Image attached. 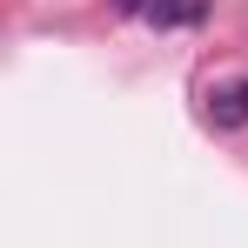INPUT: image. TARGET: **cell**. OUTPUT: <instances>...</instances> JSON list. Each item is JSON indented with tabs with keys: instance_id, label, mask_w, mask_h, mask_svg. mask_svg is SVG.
Here are the masks:
<instances>
[{
	"instance_id": "1",
	"label": "cell",
	"mask_w": 248,
	"mask_h": 248,
	"mask_svg": "<svg viewBox=\"0 0 248 248\" xmlns=\"http://www.w3.org/2000/svg\"><path fill=\"white\" fill-rule=\"evenodd\" d=\"M208 121L215 127H248V81H221L208 94Z\"/></svg>"
},
{
	"instance_id": "2",
	"label": "cell",
	"mask_w": 248,
	"mask_h": 248,
	"mask_svg": "<svg viewBox=\"0 0 248 248\" xmlns=\"http://www.w3.org/2000/svg\"><path fill=\"white\" fill-rule=\"evenodd\" d=\"M208 7H215V0H155L148 20H155V27H202Z\"/></svg>"
},
{
	"instance_id": "3",
	"label": "cell",
	"mask_w": 248,
	"mask_h": 248,
	"mask_svg": "<svg viewBox=\"0 0 248 248\" xmlns=\"http://www.w3.org/2000/svg\"><path fill=\"white\" fill-rule=\"evenodd\" d=\"M114 7H121V14H148L155 0H114Z\"/></svg>"
}]
</instances>
